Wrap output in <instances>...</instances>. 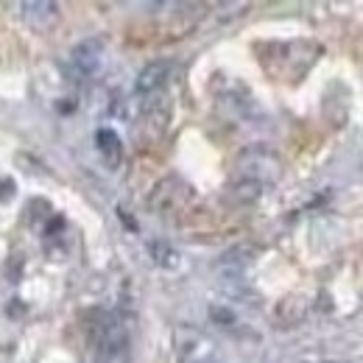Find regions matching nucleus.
Listing matches in <instances>:
<instances>
[{
  "instance_id": "nucleus-1",
  "label": "nucleus",
  "mask_w": 363,
  "mask_h": 363,
  "mask_svg": "<svg viewBox=\"0 0 363 363\" xmlns=\"http://www.w3.org/2000/svg\"><path fill=\"white\" fill-rule=\"evenodd\" d=\"M193 201V187L182 177H165L157 182V187L148 193V210H154L157 216H179L190 207Z\"/></svg>"
},
{
  "instance_id": "nucleus-2",
  "label": "nucleus",
  "mask_w": 363,
  "mask_h": 363,
  "mask_svg": "<svg viewBox=\"0 0 363 363\" xmlns=\"http://www.w3.org/2000/svg\"><path fill=\"white\" fill-rule=\"evenodd\" d=\"M11 9L20 14V20H23L31 31H40V34L53 31V28L59 26V17H62L59 6L50 3V0H26V3H14Z\"/></svg>"
},
{
  "instance_id": "nucleus-3",
  "label": "nucleus",
  "mask_w": 363,
  "mask_h": 363,
  "mask_svg": "<svg viewBox=\"0 0 363 363\" xmlns=\"http://www.w3.org/2000/svg\"><path fill=\"white\" fill-rule=\"evenodd\" d=\"M171 70H174V65H171L168 59H157V62L145 65V67L140 70V76H137L135 90L140 92V95H154V92H160L165 87Z\"/></svg>"
},
{
  "instance_id": "nucleus-4",
  "label": "nucleus",
  "mask_w": 363,
  "mask_h": 363,
  "mask_svg": "<svg viewBox=\"0 0 363 363\" xmlns=\"http://www.w3.org/2000/svg\"><path fill=\"white\" fill-rule=\"evenodd\" d=\"M257 255H260V246H255V243H238V246L227 249L218 257V272L227 274V277H235V274L243 272Z\"/></svg>"
},
{
  "instance_id": "nucleus-5",
  "label": "nucleus",
  "mask_w": 363,
  "mask_h": 363,
  "mask_svg": "<svg viewBox=\"0 0 363 363\" xmlns=\"http://www.w3.org/2000/svg\"><path fill=\"white\" fill-rule=\"evenodd\" d=\"M308 308H311V302L305 296L291 294V296L279 299V305L274 308V321L279 327H294V324H299L302 318L308 316Z\"/></svg>"
},
{
  "instance_id": "nucleus-6",
  "label": "nucleus",
  "mask_w": 363,
  "mask_h": 363,
  "mask_svg": "<svg viewBox=\"0 0 363 363\" xmlns=\"http://www.w3.org/2000/svg\"><path fill=\"white\" fill-rule=\"evenodd\" d=\"M263 193V182L257 179H249V177H240L229 184L227 190V201L235 204V207H243V204H255Z\"/></svg>"
},
{
  "instance_id": "nucleus-7",
  "label": "nucleus",
  "mask_w": 363,
  "mask_h": 363,
  "mask_svg": "<svg viewBox=\"0 0 363 363\" xmlns=\"http://www.w3.org/2000/svg\"><path fill=\"white\" fill-rule=\"evenodd\" d=\"M101 53H104V45L98 40H87L79 48H73V67L84 76H92L101 65Z\"/></svg>"
},
{
  "instance_id": "nucleus-8",
  "label": "nucleus",
  "mask_w": 363,
  "mask_h": 363,
  "mask_svg": "<svg viewBox=\"0 0 363 363\" xmlns=\"http://www.w3.org/2000/svg\"><path fill=\"white\" fill-rule=\"evenodd\" d=\"M95 145H98V151H101V157H104V162L109 168H118L121 165V160H123V143H121V137L115 135L112 129H98Z\"/></svg>"
},
{
  "instance_id": "nucleus-9",
  "label": "nucleus",
  "mask_w": 363,
  "mask_h": 363,
  "mask_svg": "<svg viewBox=\"0 0 363 363\" xmlns=\"http://www.w3.org/2000/svg\"><path fill=\"white\" fill-rule=\"evenodd\" d=\"M165 126H168V109H157V106H154V109H145L143 123H140V132H145L148 140L162 137Z\"/></svg>"
},
{
  "instance_id": "nucleus-10",
  "label": "nucleus",
  "mask_w": 363,
  "mask_h": 363,
  "mask_svg": "<svg viewBox=\"0 0 363 363\" xmlns=\"http://www.w3.org/2000/svg\"><path fill=\"white\" fill-rule=\"evenodd\" d=\"M148 252L154 255V260H157L160 266H174V260H177V252H174L168 243H160V240H157V243H151V246H148Z\"/></svg>"
},
{
  "instance_id": "nucleus-11",
  "label": "nucleus",
  "mask_w": 363,
  "mask_h": 363,
  "mask_svg": "<svg viewBox=\"0 0 363 363\" xmlns=\"http://www.w3.org/2000/svg\"><path fill=\"white\" fill-rule=\"evenodd\" d=\"M321 363H347V361H321Z\"/></svg>"
}]
</instances>
